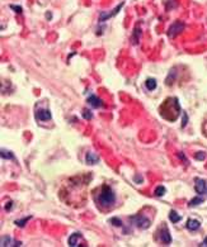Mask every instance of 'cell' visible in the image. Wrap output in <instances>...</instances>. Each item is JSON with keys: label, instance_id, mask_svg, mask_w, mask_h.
<instances>
[{"label": "cell", "instance_id": "obj_21", "mask_svg": "<svg viewBox=\"0 0 207 247\" xmlns=\"http://www.w3.org/2000/svg\"><path fill=\"white\" fill-rule=\"evenodd\" d=\"M83 117H84V119H88V121H90V119L93 118V114H91V110H88V109H84V110H83Z\"/></svg>", "mask_w": 207, "mask_h": 247}, {"label": "cell", "instance_id": "obj_17", "mask_svg": "<svg viewBox=\"0 0 207 247\" xmlns=\"http://www.w3.org/2000/svg\"><path fill=\"white\" fill-rule=\"evenodd\" d=\"M140 36H141V29H140V28H135V31H134V37H132V43H134V45H137V43H139Z\"/></svg>", "mask_w": 207, "mask_h": 247}, {"label": "cell", "instance_id": "obj_2", "mask_svg": "<svg viewBox=\"0 0 207 247\" xmlns=\"http://www.w3.org/2000/svg\"><path fill=\"white\" fill-rule=\"evenodd\" d=\"M130 219L132 222V224H135V227H137L139 230H146V228H149L150 224H151L149 218H146L145 216H140V214L130 217Z\"/></svg>", "mask_w": 207, "mask_h": 247}, {"label": "cell", "instance_id": "obj_7", "mask_svg": "<svg viewBox=\"0 0 207 247\" xmlns=\"http://www.w3.org/2000/svg\"><path fill=\"white\" fill-rule=\"evenodd\" d=\"M195 190H196V193L198 194V195H202V194H205L206 192H207V186H206V181L203 180V179H200V178H196L195 179Z\"/></svg>", "mask_w": 207, "mask_h": 247}, {"label": "cell", "instance_id": "obj_4", "mask_svg": "<svg viewBox=\"0 0 207 247\" xmlns=\"http://www.w3.org/2000/svg\"><path fill=\"white\" fill-rule=\"evenodd\" d=\"M159 240L163 245H170L172 243V236H170V232H169V230L164 226L161 230L159 231Z\"/></svg>", "mask_w": 207, "mask_h": 247}, {"label": "cell", "instance_id": "obj_14", "mask_svg": "<svg viewBox=\"0 0 207 247\" xmlns=\"http://www.w3.org/2000/svg\"><path fill=\"white\" fill-rule=\"evenodd\" d=\"M169 219H170L172 223H177V222H179L182 219V216H179L175 211H170V212H169Z\"/></svg>", "mask_w": 207, "mask_h": 247}, {"label": "cell", "instance_id": "obj_18", "mask_svg": "<svg viewBox=\"0 0 207 247\" xmlns=\"http://www.w3.org/2000/svg\"><path fill=\"white\" fill-rule=\"evenodd\" d=\"M165 193H166V189H165V186H163V185H159V186L155 189V192H154L155 197H163Z\"/></svg>", "mask_w": 207, "mask_h": 247}, {"label": "cell", "instance_id": "obj_5", "mask_svg": "<svg viewBox=\"0 0 207 247\" xmlns=\"http://www.w3.org/2000/svg\"><path fill=\"white\" fill-rule=\"evenodd\" d=\"M51 118H52V114L48 109H38L36 112V119L40 122H47V121H51Z\"/></svg>", "mask_w": 207, "mask_h": 247}, {"label": "cell", "instance_id": "obj_23", "mask_svg": "<svg viewBox=\"0 0 207 247\" xmlns=\"http://www.w3.org/2000/svg\"><path fill=\"white\" fill-rule=\"evenodd\" d=\"M10 9H13L15 13H18V14H21L22 12H23V9L19 7V5H10Z\"/></svg>", "mask_w": 207, "mask_h": 247}, {"label": "cell", "instance_id": "obj_8", "mask_svg": "<svg viewBox=\"0 0 207 247\" xmlns=\"http://www.w3.org/2000/svg\"><path fill=\"white\" fill-rule=\"evenodd\" d=\"M2 247H5V246H22V242L19 241H14L12 240L9 236H2Z\"/></svg>", "mask_w": 207, "mask_h": 247}, {"label": "cell", "instance_id": "obj_19", "mask_svg": "<svg viewBox=\"0 0 207 247\" xmlns=\"http://www.w3.org/2000/svg\"><path fill=\"white\" fill-rule=\"evenodd\" d=\"M31 218H32V217L29 216V217H26V218H23V219H17V221H14V224L18 226V227H24V226L27 224V222H28Z\"/></svg>", "mask_w": 207, "mask_h": 247}, {"label": "cell", "instance_id": "obj_16", "mask_svg": "<svg viewBox=\"0 0 207 247\" xmlns=\"http://www.w3.org/2000/svg\"><path fill=\"white\" fill-rule=\"evenodd\" d=\"M2 159H7V160H15V157H14V155L12 154L10 151H7V150H2Z\"/></svg>", "mask_w": 207, "mask_h": 247}, {"label": "cell", "instance_id": "obj_15", "mask_svg": "<svg viewBox=\"0 0 207 247\" xmlns=\"http://www.w3.org/2000/svg\"><path fill=\"white\" fill-rule=\"evenodd\" d=\"M203 198L201 197V195H198V197H196V198H193L192 200H190V203H188V205L190 207H197L198 204H202L203 203Z\"/></svg>", "mask_w": 207, "mask_h": 247}, {"label": "cell", "instance_id": "obj_11", "mask_svg": "<svg viewBox=\"0 0 207 247\" xmlns=\"http://www.w3.org/2000/svg\"><path fill=\"white\" fill-rule=\"evenodd\" d=\"M88 103L93 108H101V107H103V102L99 98H97L96 95H90V97L88 98Z\"/></svg>", "mask_w": 207, "mask_h": 247}, {"label": "cell", "instance_id": "obj_12", "mask_svg": "<svg viewBox=\"0 0 207 247\" xmlns=\"http://www.w3.org/2000/svg\"><path fill=\"white\" fill-rule=\"evenodd\" d=\"M200 227H201L200 221H197V219H188V222H187V230L195 232V231L200 230Z\"/></svg>", "mask_w": 207, "mask_h": 247}, {"label": "cell", "instance_id": "obj_24", "mask_svg": "<svg viewBox=\"0 0 207 247\" xmlns=\"http://www.w3.org/2000/svg\"><path fill=\"white\" fill-rule=\"evenodd\" d=\"M187 124V114L183 113V119H182V127H185Z\"/></svg>", "mask_w": 207, "mask_h": 247}, {"label": "cell", "instance_id": "obj_1", "mask_svg": "<svg viewBox=\"0 0 207 247\" xmlns=\"http://www.w3.org/2000/svg\"><path fill=\"white\" fill-rule=\"evenodd\" d=\"M97 203L103 208H111L116 203V194L108 185H103L101 188L99 195L97 198Z\"/></svg>", "mask_w": 207, "mask_h": 247}, {"label": "cell", "instance_id": "obj_26", "mask_svg": "<svg viewBox=\"0 0 207 247\" xmlns=\"http://www.w3.org/2000/svg\"><path fill=\"white\" fill-rule=\"evenodd\" d=\"M200 246H201V247H205V246H207V237L205 238V241H203V242H202Z\"/></svg>", "mask_w": 207, "mask_h": 247}, {"label": "cell", "instance_id": "obj_10", "mask_svg": "<svg viewBox=\"0 0 207 247\" xmlns=\"http://www.w3.org/2000/svg\"><path fill=\"white\" fill-rule=\"evenodd\" d=\"M85 162L88 165H96V164L99 162V157H98V155L93 154V152H88L86 156H85Z\"/></svg>", "mask_w": 207, "mask_h": 247}, {"label": "cell", "instance_id": "obj_22", "mask_svg": "<svg viewBox=\"0 0 207 247\" xmlns=\"http://www.w3.org/2000/svg\"><path fill=\"white\" fill-rule=\"evenodd\" d=\"M196 160H200V161H203L205 159H206V154H205V152H197V154H196Z\"/></svg>", "mask_w": 207, "mask_h": 247}, {"label": "cell", "instance_id": "obj_13", "mask_svg": "<svg viewBox=\"0 0 207 247\" xmlns=\"http://www.w3.org/2000/svg\"><path fill=\"white\" fill-rule=\"evenodd\" d=\"M156 80L154 79V78H149L146 81H145V86H146V89L149 90V91H153V90H155L156 89Z\"/></svg>", "mask_w": 207, "mask_h": 247}, {"label": "cell", "instance_id": "obj_20", "mask_svg": "<svg viewBox=\"0 0 207 247\" xmlns=\"http://www.w3.org/2000/svg\"><path fill=\"white\" fill-rule=\"evenodd\" d=\"M109 223H112L115 227H123V223H122V221L120 219V218H117V217H113V218H111L109 219Z\"/></svg>", "mask_w": 207, "mask_h": 247}, {"label": "cell", "instance_id": "obj_9", "mask_svg": "<svg viewBox=\"0 0 207 247\" xmlns=\"http://www.w3.org/2000/svg\"><path fill=\"white\" fill-rule=\"evenodd\" d=\"M81 240V233H79V232H75V233H72L70 237H69V240H67V243H69V246H71V247H74V246H78V242Z\"/></svg>", "mask_w": 207, "mask_h": 247}, {"label": "cell", "instance_id": "obj_6", "mask_svg": "<svg viewBox=\"0 0 207 247\" xmlns=\"http://www.w3.org/2000/svg\"><path fill=\"white\" fill-rule=\"evenodd\" d=\"M123 4H125V3L122 2V3H121V4L118 5V7H116V8H115L113 10H112L111 13H106V12H102V13L99 14V22H106L107 19H109V18H112V17H115V15H116V14H117V13H118V12L121 10V8L123 7Z\"/></svg>", "mask_w": 207, "mask_h": 247}, {"label": "cell", "instance_id": "obj_25", "mask_svg": "<svg viewBox=\"0 0 207 247\" xmlns=\"http://www.w3.org/2000/svg\"><path fill=\"white\" fill-rule=\"evenodd\" d=\"M13 207V203L12 202H9L8 203V205H5V209H7V211H10V208Z\"/></svg>", "mask_w": 207, "mask_h": 247}, {"label": "cell", "instance_id": "obj_3", "mask_svg": "<svg viewBox=\"0 0 207 247\" xmlns=\"http://www.w3.org/2000/svg\"><path fill=\"white\" fill-rule=\"evenodd\" d=\"M183 29H184V23L183 22H174L170 27H169V29H168V37L169 38H174L175 36H178L180 32H183Z\"/></svg>", "mask_w": 207, "mask_h": 247}]
</instances>
